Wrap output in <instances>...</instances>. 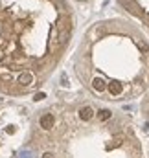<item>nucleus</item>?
I'll use <instances>...</instances> for the list:
<instances>
[{
	"mask_svg": "<svg viewBox=\"0 0 149 158\" xmlns=\"http://www.w3.org/2000/svg\"><path fill=\"white\" fill-rule=\"evenodd\" d=\"M17 83H19L20 86H30L32 83H35V77H33L32 72H20L19 77H17Z\"/></svg>",
	"mask_w": 149,
	"mask_h": 158,
	"instance_id": "nucleus-1",
	"label": "nucleus"
},
{
	"mask_svg": "<svg viewBox=\"0 0 149 158\" xmlns=\"http://www.w3.org/2000/svg\"><path fill=\"white\" fill-rule=\"evenodd\" d=\"M107 90L111 92V96H120L121 92H123V86H121V83H109V86H107Z\"/></svg>",
	"mask_w": 149,
	"mask_h": 158,
	"instance_id": "nucleus-4",
	"label": "nucleus"
},
{
	"mask_svg": "<svg viewBox=\"0 0 149 158\" xmlns=\"http://www.w3.org/2000/svg\"><path fill=\"white\" fill-rule=\"evenodd\" d=\"M92 88L96 90V92H103L105 88H107V85H105V81L100 77H96L94 81H92Z\"/></svg>",
	"mask_w": 149,
	"mask_h": 158,
	"instance_id": "nucleus-5",
	"label": "nucleus"
},
{
	"mask_svg": "<svg viewBox=\"0 0 149 158\" xmlns=\"http://www.w3.org/2000/svg\"><path fill=\"white\" fill-rule=\"evenodd\" d=\"M39 123H40V129L50 131L53 127V123H55V118H53V114H42L40 119H39Z\"/></svg>",
	"mask_w": 149,
	"mask_h": 158,
	"instance_id": "nucleus-2",
	"label": "nucleus"
},
{
	"mask_svg": "<svg viewBox=\"0 0 149 158\" xmlns=\"http://www.w3.org/2000/svg\"><path fill=\"white\" fill-rule=\"evenodd\" d=\"M40 158H53V155H52V153H44Z\"/></svg>",
	"mask_w": 149,
	"mask_h": 158,
	"instance_id": "nucleus-10",
	"label": "nucleus"
},
{
	"mask_svg": "<svg viewBox=\"0 0 149 158\" xmlns=\"http://www.w3.org/2000/svg\"><path fill=\"white\" fill-rule=\"evenodd\" d=\"M138 46H140L144 52H147V53H149V44L146 42V40H138Z\"/></svg>",
	"mask_w": 149,
	"mask_h": 158,
	"instance_id": "nucleus-7",
	"label": "nucleus"
},
{
	"mask_svg": "<svg viewBox=\"0 0 149 158\" xmlns=\"http://www.w3.org/2000/svg\"><path fill=\"white\" fill-rule=\"evenodd\" d=\"M111 116H112V112L107 110V109H103V110L98 112V119H100V121H107V119H111Z\"/></svg>",
	"mask_w": 149,
	"mask_h": 158,
	"instance_id": "nucleus-6",
	"label": "nucleus"
},
{
	"mask_svg": "<svg viewBox=\"0 0 149 158\" xmlns=\"http://www.w3.org/2000/svg\"><path fill=\"white\" fill-rule=\"evenodd\" d=\"M6 132H7V134H13V132H15V127H13V125L6 127Z\"/></svg>",
	"mask_w": 149,
	"mask_h": 158,
	"instance_id": "nucleus-9",
	"label": "nucleus"
},
{
	"mask_svg": "<svg viewBox=\"0 0 149 158\" xmlns=\"http://www.w3.org/2000/svg\"><path fill=\"white\" fill-rule=\"evenodd\" d=\"M94 116V110H92V107H83V109H79V118L83 119V121H88V119H92Z\"/></svg>",
	"mask_w": 149,
	"mask_h": 158,
	"instance_id": "nucleus-3",
	"label": "nucleus"
},
{
	"mask_svg": "<svg viewBox=\"0 0 149 158\" xmlns=\"http://www.w3.org/2000/svg\"><path fill=\"white\" fill-rule=\"evenodd\" d=\"M79 2H81V0H79Z\"/></svg>",
	"mask_w": 149,
	"mask_h": 158,
	"instance_id": "nucleus-11",
	"label": "nucleus"
},
{
	"mask_svg": "<svg viewBox=\"0 0 149 158\" xmlns=\"http://www.w3.org/2000/svg\"><path fill=\"white\" fill-rule=\"evenodd\" d=\"M44 98H46V94H44V92H37V94L33 96V99H35V101H42Z\"/></svg>",
	"mask_w": 149,
	"mask_h": 158,
	"instance_id": "nucleus-8",
	"label": "nucleus"
}]
</instances>
